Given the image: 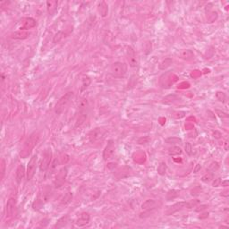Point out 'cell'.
<instances>
[{
	"label": "cell",
	"instance_id": "35",
	"mask_svg": "<svg viewBox=\"0 0 229 229\" xmlns=\"http://www.w3.org/2000/svg\"><path fill=\"white\" fill-rule=\"evenodd\" d=\"M184 149H185V151L188 155H192L193 153V148H192V144L190 143H186L185 146H184Z\"/></svg>",
	"mask_w": 229,
	"mask_h": 229
},
{
	"label": "cell",
	"instance_id": "1",
	"mask_svg": "<svg viewBox=\"0 0 229 229\" xmlns=\"http://www.w3.org/2000/svg\"><path fill=\"white\" fill-rule=\"evenodd\" d=\"M199 203H200L199 200H190V201H180V202H177V203L172 205L170 207H168L166 209L165 215L171 216V215H174V213H176V212H178L180 210H183L184 209H192V208L197 206Z\"/></svg>",
	"mask_w": 229,
	"mask_h": 229
},
{
	"label": "cell",
	"instance_id": "34",
	"mask_svg": "<svg viewBox=\"0 0 229 229\" xmlns=\"http://www.w3.org/2000/svg\"><path fill=\"white\" fill-rule=\"evenodd\" d=\"M212 177H213L212 174H205V175L202 176L201 181L204 182V183H209V182L212 179Z\"/></svg>",
	"mask_w": 229,
	"mask_h": 229
},
{
	"label": "cell",
	"instance_id": "42",
	"mask_svg": "<svg viewBox=\"0 0 229 229\" xmlns=\"http://www.w3.org/2000/svg\"><path fill=\"white\" fill-rule=\"evenodd\" d=\"M221 195H222V196H224V197H228L229 191L228 190H226V191L222 192V193H221Z\"/></svg>",
	"mask_w": 229,
	"mask_h": 229
},
{
	"label": "cell",
	"instance_id": "29",
	"mask_svg": "<svg viewBox=\"0 0 229 229\" xmlns=\"http://www.w3.org/2000/svg\"><path fill=\"white\" fill-rule=\"evenodd\" d=\"M90 83H91V80H90L89 77H88V76L83 77V84H82V87H81V91L85 90L89 86Z\"/></svg>",
	"mask_w": 229,
	"mask_h": 229
},
{
	"label": "cell",
	"instance_id": "38",
	"mask_svg": "<svg viewBox=\"0 0 229 229\" xmlns=\"http://www.w3.org/2000/svg\"><path fill=\"white\" fill-rule=\"evenodd\" d=\"M149 141V137H145L144 139H143V138H141V139L138 141V143H139V144H144V143H148Z\"/></svg>",
	"mask_w": 229,
	"mask_h": 229
},
{
	"label": "cell",
	"instance_id": "28",
	"mask_svg": "<svg viewBox=\"0 0 229 229\" xmlns=\"http://www.w3.org/2000/svg\"><path fill=\"white\" fill-rule=\"evenodd\" d=\"M158 174H160V175H164L166 174V171H167V164L165 162H161L158 167Z\"/></svg>",
	"mask_w": 229,
	"mask_h": 229
},
{
	"label": "cell",
	"instance_id": "18",
	"mask_svg": "<svg viewBox=\"0 0 229 229\" xmlns=\"http://www.w3.org/2000/svg\"><path fill=\"white\" fill-rule=\"evenodd\" d=\"M29 36V33L25 30H19V31H15L14 32L11 37L13 39H27Z\"/></svg>",
	"mask_w": 229,
	"mask_h": 229
},
{
	"label": "cell",
	"instance_id": "4",
	"mask_svg": "<svg viewBox=\"0 0 229 229\" xmlns=\"http://www.w3.org/2000/svg\"><path fill=\"white\" fill-rule=\"evenodd\" d=\"M127 73V64L122 62H115L110 66V74L114 78H122Z\"/></svg>",
	"mask_w": 229,
	"mask_h": 229
},
{
	"label": "cell",
	"instance_id": "20",
	"mask_svg": "<svg viewBox=\"0 0 229 229\" xmlns=\"http://www.w3.org/2000/svg\"><path fill=\"white\" fill-rule=\"evenodd\" d=\"M180 57L182 59H184V60H191V59H193V57H194V54H193V52L192 51V50H188V49H186V50H183L181 53H180Z\"/></svg>",
	"mask_w": 229,
	"mask_h": 229
},
{
	"label": "cell",
	"instance_id": "13",
	"mask_svg": "<svg viewBox=\"0 0 229 229\" xmlns=\"http://www.w3.org/2000/svg\"><path fill=\"white\" fill-rule=\"evenodd\" d=\"M37 23L36 21L33 19V18H26L24 22V24L21 26V30H29V29H32L34 28L36 26Z\"/></svg>",
	"mask_w": 229,
	"mask_h": 229
},
{
	"label": "cell",
	"instance_id": "40",
	"mask_svg": "<svg viewBox=\"0 0 229 229\" xmlns=\"http://www.w3.org/2000/svg\"><path fill=\"white\" fill-rule=\"evenodd\" d=\"M213 135H214V137H215L216 139H219V138L221 137V133H218V132H215V133H213Z\"/></svg>",
	"mask_w": 229,
	"mask_h": 229
},
{
	"label": "cell",
	"instance_id": "37",
	"mask_svg": "<svg viewBox=\"0 0 229 229\" xmlns=\"http://www.w3.org/2000/svg\"><path fill=\"white\" fill-rule=\"evenodd\" d=\"M218 168V164L217 162H214V163H212V164L210 165V167H209V169H212L213 171L217 170Z\"/></svg>",
	"mask_w": 229,
	"mask_h": 229
},
{
	"label": "cell",
	"instance_id": "9",
	"mask_svg": "<svg viewBox=\"0 0 229 229\" xmlns=\"http://www.w3.org/2000/svg\"><path fill=\"white\" fill-rule=\"evenodd\" d=\"M114 150H115V148H114V143L113 140H110L108 145L106 146L104 151H103V158L104 160H108L110 159L114 154Z\"/></svg>",
	"mask_w": 229,
	"mask_h": 229
},
{
	"label": "cell",
	"instance_id": "39",
	"mask_svg": "<svg viewBox=\"0 0 229 229\" xmlns=\"http://www.w3.org/2000/svg\"><path fill=\"white\" fill-rule=\"evenodd\" d=\"M216 112L218 114V115H219L220 117H225V118H227V117H228V114H227V113L221 112V111H219V110H216Z\"/></svg>",
	"mask_w": 229,
	"mask_h": 229
},
{
	"label": "cell",
	"instance_id": "17",
	"mask_svg": "<svg viewBox=\"0 0 229 229\" xmlns=\"http://www.w3.org/2000/svg\"><path fill=\"white\" fill-rule=\"evenodd\" d=\"M68 221H69V216L65 215V216L62 217L61 218H59L57 220V222L56 223V225L54 226V227L55 228H63V227H64L68 224Z\"/></svg>",
	"mask_w": 229,
	"mask_h": 229
},
{
	"label": "cell",
	"instance_id": "25",
	"mask_svg": "<svg viewBox=\"0 0 229 229\" xmlns=\"http://www.w3.org/2000/svg\"><path fill=\"white\" fill-rule=\"evenodd\" d=\"M182 152L183 151H182L181 148H179L177 146H173L172 148L168 149V154L170 156H178V155H181Z\"/></svg>",
	"mask_w": 229,
	"mask_h": 229
},
{
	"label": "cell",
	"instance_id": "5",
	"mask_svg": "<svg viewBox=\"0 0 229 229\" xmlns=\"http://www.w3.org/2000/svg\"><path fill=\"white\" fill-rule=\"evenodd\" d=\"M107 131L103 128H95L89 133V140L91 143H97L104 140Z\"/></svg>",
	"mask_w": 229,
	"mask_h": 229
},
{
	"label": "cell",
	"instance_id": "19",
	"mask_svg": "<svg viewBox=\"0 0 229 229\" xmlns=\"http://www.w3.org/2000/svg\"><path fill=\"white\" fill-rule=\"evenodd\" d=\"M86 119H87V113L86 112H81L78 117H77V120H76V123H75V127H80L82 126L84 123H85Z\"/></svg>",
	"mask_w": 229,
	"mask_h": 229
},
{
	"label": "cell",
	"instance_id": "22",
	"mask_svg": "<svg viewBox=\"0 0 229 229\" xmlns=\"http://www.w3.org/2000/svg\"><path fill=\"white\" fill-rule=\"evenodd\" d=\"M50 193H51L50 191H46V190L43 191V193L39 195V201L40 202V204H44L45 202H47L49 200V197L51 195Z\"/></svg>",
	"mask_w": 229,
	"mask_h": 229
},
{
	"label": "cell",
	"instance_id": "26",
	"mask_svg": "<svg viewBox=\"0 0 229 229\" xmlns=\"http://www.w3.org/2000/svg\"><path fill=\"white\" fill-rule=\"evenodd\" d=\"M73 200V193H71V192H69V193H67L64 196V198L61 200V205H67V204H69L71 201Z\"/></svg>",
	"mask_w": 229,
	"mask_h": 229
},
{
	"label": "cell",
	"instance_id": "30",
	"mask_svg": "<svg viewBox=\"0 0 229 229\" xmlns=\"http://www.w3.org/2000/svg\"><path fill=\"white\" fill-rule=\"evenodd\" d=\"M64 37V33L63 31H58L55 34L54 38H53V43L54 44H57L58 42H60L62 40V39Z\"/></svg>",
	"mask_w": 229,
	"mask_h": 229
},
{
	"label": "cell",
	"instance_id": "10",
	"mask_svg": "<svg viewBox=\"0 0 229 229\" xmlns=\"http://www.w3.org/2000/svg\"><path fill=\"white\" fill-rule=\"evenodd\" d=\"M16 209V200L14 198H10L7 200L6 203V208H5V212H6V217L11 218L14 215Z\"/></svg>",
	"mask_w": 229,
	"mask_h": 229
},
{
	"label": "cell",
	"instance_id": "31",
	"mask_svg": "<svg viewBox=\"0 0 229 229\" xmlns=\"http://www.w3.org/2000/svg\"><path fill=\"white\" fill-rule=\"evenodd\" d=\"M166 143L168 144H177V143H182V139L177 138V137H169L165 140Z\"/></svg>",
	"mask_w": 229,
	"mask_h": 229
},
{
	"label": "cell",
	"instance_id": "8",
	"mask_svg": "<svg viewBox=\"0 0 229 229\" xmlns=\"http://www.w3.org/2000/svg\"><path fill=\"white\" fill-rule=\"evenodd\" d=\"M67 174H68V169L67 168H61L59 172L57 174V176H56V180H55V186L58 188V187H61L64 182H65V179H66V176H67Z\"/></svg>",
	"mask_w": 229,
	"mask_h": 229
},
{
	"label": "cell",
	"instance_id": "27",
	"mask_svg": "<svg viewBox=\"0 0 229 229\" xmlns=\"http://www.w3.org/2000/svg\"><path fill=\"white\" fill-rule=\"evenodd\" d=\"M172 63H173L172 58H166L165 60H163V61L160 63V64H159V69H160V70H165V69H167L168 67H169V66L171 65Z\"/></svg>",
	"mask_w": 229,
	"mask_h": 229
},
{
	"label": "cell",
	"instance_id": "33",
	"mask_svg": "<svg viewBox=\"0 0 229 229\" xmlns=\"http://www.w3.org/2000/svg\"><path fill=\"white\" fill-rule=\"evenodd\" d=\"M216 97L221 102H225L226 99H227V95L224 92H221V91H218L217 94H216Z\"/></svg>",
	"mask_w": 229,
	"mask_h": 229
},
{
	"label": "cell",
	"instance_id": "7",
	"mask_svg": "<svg viewBox=\"0 0 229 229\" xmlns=\"http://www.w3.org/2000/svg\"><path fill=\"white\" fill-rule=\"evenodd\" d=\"M51 158H52L51 149H48L43 155V158H42V161L40 164V171H46L49 168L50 163H51Z\"/></svg>",
	"mask_w": 229,
	"mask_h": 229
},
{
	"label": "cell",
	"instance_id": "3",
	"mask_svg": "<svg viewBox=\"0 0 229 229\" xmlns=\"http://www.w3.org/2000/svg\"><path fill=\"white\" fill-rule=\"evenodd\" d=\"M39 140V134L38 133H32V134L30 136L28 141L25 143L24 149H23L22 151H21V157H23L24 158H26V157H28L29 155H30V151H31V150L33 149V148L37 145Z\"/></svg>",
	"mask_w": 229,
	"mask_h": 229
},
{
	"label": "cell",
	"instance_id": "21",
	"mask_svg": "<svg viewBox=\"0 0 229 229\" xmlns=\"http://www.w3.org/2000/svg\"><path fill=\"white\" fill-rule=\"evenodd\" d=\"M179 194H180V191L174 190V189L170 190V191L167 193V196H166L167 200H168V201H170V200H174V199H176V198L179 196Z\"/></svg>",
	"mask_w": 229,
	"mask_h": 229
},
{
	"label": "cell",
	"instance_id": "43",
	"mask_svg": "<svg viewBox=\"0 0 229 229\" xmlns=\"http://www.w3.org/2000/svg\"><path fill=\"white\" fill-rule=\"evenodd\" d=\"M200 168H201V167H200V164H198V165H197V167H196V168H195V169H194V173H197V172H198V171H199V170H200Z\"/></svg>",
	"mask_w": 229,
	"mask_h": 229
},
{
	"label": "cell",
	"instance_id": "32",
	"mask_svg": "<svg viewBox=\"0 0 229 229\" xmlns=\"http://www.w3.org/2000/svg\"><path fill=\"white\" fill-rule=\"evenodd\" d=\"M5 169H6V165H5V159L1 160V165H0V173H1V180L3 181L4 177H5Z\"/></svg>",
	"mask_w": 229,
	"mask_h": 229
},
{
	"label": "cell",
	"instance_id": "12",
	"mask_svg": "<svg viewBox=\"0 0 229 229\" xmlns=\"http://www.w3.org/2000/svg\"><path fill=\"white\" fill-rule=\"evenodd\" d=\"M89 220H90V216L89 213L87 212H83L82 213L79 218L76 219L75 221V224L77 227H85L87 226L89 223Z\"/></svg>",
	"mask_w": 229,
	"mask_h": 229
},
{
	"label": "cell",
	"instance_id": "24",
	"mask_svg": "<svg viewBox=\"0 0 229 229\" xmlns=\"http://www.w3.org/2000/svg\"><path fill=\"white\" fill-rule=\"evenodd\" d=\"M178 96H176L175 94H171V95H168L167 97H165L163 99V102L166 103V104H171V103H174V101L178 100Z\"/></svg>",
	"mask_w": 229,
	"mask_h": 229
},
{
	"label": "cell",
	"instance_id": "23",
	"mask_svg": "<svg viewBox=\"0 0 229 229\" xmlns=\"http://www.w3.org/2000/svg\"><path fill=\"white\" fill-rule=\"evenodd\" d=\"M99 13L101 14V15L103 17H105L107 14H108V7L107 5V4L105 2H101L99 5Z\"/></svg>",
	"mask_w": 229,
	"mask_h": 229
},
{
	"label": "cell",
	"instance_id": "6",
	"mask_svg": "<svg viewBox=\"0 0 229 229\" xmlns=\"http://www.w3.org/2000/svg\"><path fill=\"white\" fill-rule=\"evenodd\" d=\"M37 160H38V156L35 154L30 158V159L29 161L28 166H27V171H26V177H27L28 181H30L35 174Z\"/></svg>",
	"mask_w": 229,
	"mask_h": 229
},
{
	"label": "cell",
	"instance_id": "16",
	"mask_svg": "<svg viewBox=\"0 0 229 229\" xmlns=\"http://www.w3.org/2000/svg\"><path fill=\"white\" fill-rule=\"evenodd\" d=\"M157 201L155 200H147L144 201L142 205V209L143 210H148V209H154L157 207Z\"/></svg>",
	"mask_w": 229,
	"mask_h": 229
},
{
	"label": "cell",
	"instance_id": "15",
	"mask_svg": "<svg viewBox=\"0 0 229 229\" xmlns=\"http://www.w3.org/2000/svg\"><path fill=\"white\" fill-rule=\"evenodd\" d=\"M25 175V168H24V165H19L17 169H16V181L17 183H21L24 179Z\"/></svg>",
	"mask_w": 229,
	"mask_h": 229
},
{
	"label": "cell",
	"instance_id": "44",
	"mask_svg": "<svg viewBox=\"0 0 229 229\" xmlns=\"http://www.w3.org/2000/svg\"><path fill=\"white\" fill-rule=\"evenodd\" d=\"M227 145H228V142H226V143H225V149H226V150H227V149H228Z\"/></svg>",
	"mask_w": 229,
	"mask_h": 229
},
{
	"label": "cell",
	"instance_id": "41",
	"mask_svg": "<svg viewBox=\"0 0 229 229\" xmlns=\"http://www.w3.org/2000/svg\"><path fill=\"white\" fill-rule=\"evenodd\" d=\"M220 185H222L223 187H227V186H228V180L222 181V182H221V184H220Z\"/></svg>",
	"mask_w": 229,
	"mask_h": 229
},
{
	"label": "cell",
	"instance_id": "14",
	"mask_svg": "<svg viewBox=\"0 0 229 229\" xmlns=\"http://www.w3.org/2000/svg\"><path fill=\"white\" fill-rule=\"evenodd\" d=\"M57 5H58V2L55 0H50V1H47V8H48V12L49 15H53L57 9Z\"/></svg>",
	"mask_w": 229,
	"mask_h": 229
},
{
	"label": "cell",
	"instance_id": "11",
	"mask_svg": "<svg viewBox=\"0 0 229 229\" xmlns=\"http://www.w3.org/2000/svg\"><path fill=\"white\" fill-rule=\"evenodd\" d=\"M126 55H127V59L129 62V64L131 67H135L137 66V58H136V54L135 51L132 47H128L126 50Z\"/></svg>",
	"mask_w": 229,
	"mask_h": 229
},
{
	"label": "cell",
	"instance_id": "2",
	"mask_svg": "<svg viewBox=\"0 0 229 229\" xmlns=\"http://www.w3.org/2000/svg\"><path fill=\"white\" fill-rule=\"evenodd\" d=\"M74 97V92L73 91H69L67 93H65L63 97H61L59 99V100L57 102L55 108H54V111L57 114H60L65 108L66 107L69 105L70 101L72 100Z\"/></svg>",
	"mask_w": 229,
	"mask_h": 229
},
{
	"label": "cell",
	"instance_id": "36",
	"mask_svg": "<svg viewBox=\"0 0 229 229\" xmlns=\"http://www.w3.org/2000/svg\"><path fill=\"white\" fill-rule=\"evenodd\" d=\"M221 179L220 178H218V179H215V181L213 182V184H212V185H213V187H218V186H219L220 185V184H221Z\"/></svg>",
	"mask_w": 229,
	"mask_h": 229
}]
</instances>
